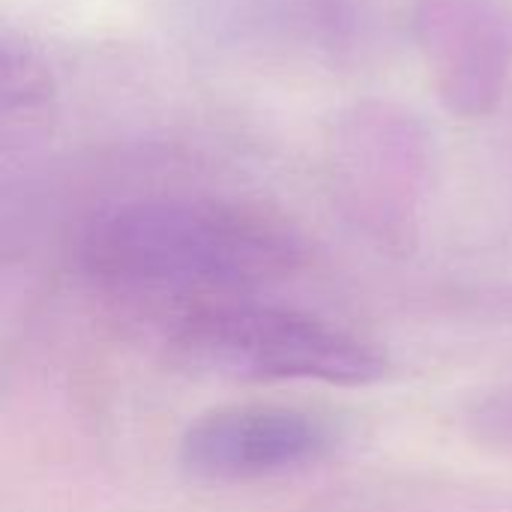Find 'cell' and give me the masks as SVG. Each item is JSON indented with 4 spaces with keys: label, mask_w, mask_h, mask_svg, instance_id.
I'll return each instance as SVG.
<instances>
[{
    "label": "cell",
    "mask_w": 512,
    "mask_h": 512,
    "mask_svg": "<svg viewBox=\"0 0 512 512\" xmlns=\"http://www.w3.org/2000/svg\"><path fill=\"white\" fill-rule=\"evenodd\" d=\"M81 261L111 288L228 300L288 279L303 264V243L288 222L252 204L150 198L96 216Z\"/></svg>",
    "instance_id": "cell-1"
},
{
    "label": "cell",
    "mask_w": 512,
    "mask_h": 512,
    "mask_svg": "<svg viewBox=\"0 0 512 512\" xmlns=\"http://www.w3.org/2000/svg\"><path fill=\"white\" fill-rule=\"evenodd\" d=\"M174 348L198 369L252 381L360 387L387 372V357L357 333L243 297L195 303L174 327Z\"/></svg>",
    "instance_id": "cell-2"
},
{
    "label": "cell",
    "mask_w": 512,
    "mask_h": 512,
    "mask_svg": "<svg viewBox=\"0 0 512 512\" xmlns=\"http://www.w3.org/2000/svg\"><path fill=\"white\" fill-rule=\"evenodd\" d=\"M414 36L444 105L489 114L512 75V12L501 0H417Z\"/></svg>",
    "instance_id": "cell-3"
},
{
    "label": "cell",
    "mask_w": 512,
    "mask_h": 512,
    "mask_svg": "<svg viewBox=\"0 0 512 512\" xmlns=\"http://www.w3.org/2000/svg\"><path fill=\"white\" fill-rule=\"evenodd\" d=\"M333 444V426L309 411L249 405L192 423L180 444V462L204 480H255L312 465Z\"/></svg>",
    "instance_id": "cell-4"
},
{
    "label": "cell",
    "mask_w": 512,
    "mask_h": 512,
    "mask_svg": "<svg viewBox=\"0 0 512 512\" xmlns=\"http://www.w3.org/2000/svg\"><path fill=\"white\" fill-rule=\"evenodd\" d=\"M51 96V78L45 66L36 60L30 48H18L6 39L3 45V114L9 117L15 108L24 114L45 105Z\"/></svg>",
    "instance_id": "cell-5"
},
{
    "label": "cell",
    "mask_w": 512,
    "mask_h": 512,
    "mask_svg": "<svg viewBox=\"0 0 512 512\" xmlns=\"http://www.w3.org/2000/svg\"><path fill=\"white\" fill-rule=\"evenodd\" d=\"M477 423H480V429L489 438H495V441H512V393L489 399L477 411Z\"/></svg>",
    "instance_id": "cell-6"
}]
</instances>
